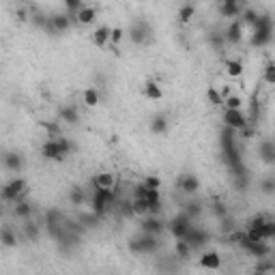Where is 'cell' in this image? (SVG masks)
Instances as JSON below:
<instances>
[{
  "label": "cell",
  "instance_id": "obj_1",
  "mask_svg": "<svg viewBox=\"0 0 275 275\" xmlns=\"http://www.w3.org/2000/svg\"><path fill=\"white\" fill-rule=\"evenodd\" d=\"M273 39V20L269 15H260L258 22L251 26V45L254 48H265Z\"/></svg>",
  "mask_w": 275,
  "mask_h": 275
},
{
  "label": "cell",
  "instance_id": "obj_2",
  "mask_svg": "<svg viewBox=\"0 0 275 275\" xmlns=\"http://www.w3.org/2000/svg\"><path fill=\"white\" fill-rule=\"evenodd\" d=\"M116 202V194L112 189H92V198H91V204H92V215L101 217L105 211L110 209V204Z\"/></svg>",
  "mask_w": 275,
  "mask_h": 275
},
{
  "label": "cell",
  "instance_id": "obj_3",
  "mask_svg": "<svg viewBox=\"0 0 275 275\" xmlns=\"http://www.w3.org/2000/svg\"><path fill=\"white\" fill-rule=\"evenodd\" d=\"M26 191H28V183L24 179H20V177H15V179H11L7 185L2 187V200L4 202H20V200H24V196H26Z\"/></svg>",
  "mask_w": 275,
  "mask_h": 275
},
{
  "label": "cell",
  "instance_id": "obj_4",
  "mask_svg": "<svg viewBox=\"0 0 275 275\" xmlns=\"http://www.w3.org/2000/svg\"><path fill=\"white\" fill-rule=\"evenodd\" d=\"M159 243H157V237L155 235H140L136 239L129 241V251L131 254H155Z\"/></svg>",
  "mask_w": 275,
  "mask_h": 275
},
{
  "label": "cell",
  "instance_id": "obj_5",
  "mask_svg": "<svg viewBox=\"0 0 275 275\" xmlns=\"http://www.w3.org/2000/svg\"><path fill=\"white\" fill-rule=\"evenodd\" d=\"M191 228H194V219H189L185 213H179L177 217H172L170 221H168V230H170V235L177 239V241L189 235Z\"/></svg>",
  "mask_w": 275,
  "mask_h": 275
},
{
  "label": "cell",
  "instance_id": "obj_6",
  "mask_svg": "<svg viewBox=\"0 0 275 275\" xmlns=\"http://www.w3.org/2000/svg\"><path fill=\"white\" fill-rule=\"evenodd\" d=\"M221 121H224V127L235 131H243L245 127H249V119L243 110H224Z\"/></svg>",
  "mask_w": 275,
  "mask_h": 275
},
{
  "label": "cell",
  "instance_id": "obj_7",
  "mask_svg": "<svg viewBox=\"0 0 275 275\" xmlns=\"http://www.w3.org/2000/svg\"><path fill=\"white\" fill-rule=\"evenodd\" d=\"M166 228V224H163V219L159 217V215H146V217L140 221V230L144 232V235H159V232Z\"/></svg>",
  "mask_w": 275,
  "mask_h": 275
},
{
  "label": "cell",
  "instance_id": "obj_8",
  "mask_svg": "<svg viewBox=\"0 0 275 275\" xmlns=\"http://www.w3.org/2000/svg\"><path fill=\"white\" fill-rule=\"evenodd\" d=\"M71 22H73V17L69 15V13H56V15H52L50 17V24L45 31H52V32H65L71 28Z\"/></svg>",
  "mask_w": 275,
  "mask_h": 275
},
{
  "label": "cell",
  "instance_id": "obj_9",
  "mask_svg": "<svg viewBox=\"0 0 275 275\" xmlns=\"http://www.w3.org/2000/svg\"><path fill=\"white\" fill-rule=\"evenodd\" d=\"M177 185H179V189L187 196H194V194H198V189H200V181H198V177L196 174H189V172L181 174Z\"/></svg>",
  "mask_w": 275,
  "mask_h": 275
},
{
  "label": "cell",
  "instance_id": "obj_10",
  "mask_svg": "<svg viewBox=\"0 0 275 275\" xmlns=\"http://www.w3.org/2000/svg\"><path fill=\"white\" fill-rule=\"evenodd\" d=\"M41 155H43L45 159H52V161L65 159V155H62V151H61V144H58V138L56 140H45L43 146H41Z\"/></svg>",
  "mask_w": 275,
  "mask_h": 275
},
{
  "label": "cell",
  "instance_id": "obj_11",
  "mask_svg": "<svg viewBox=\"0 0 275 275\" xmlns=\"http://www.w3.org/2000/svg\"><path fill=\"white\" fill-rule=\"evenodd\" d=\"M243 11H245V7L241 2H237V0H224V2L219 4V15L221 17H230L232 22H235L237 17H241Z\"/></svg>",
  "mask_w": 275,
  "mask_h": 275
},
{
  "label": "cell",
  "instance_id": "obj_12",
  "mask_svg": "<svg viewBox=\"0 0 275 275\" xmlns=\"http://www.w3.org/2000/svg\"><path fill=\"white\" fill-rule=\"evenodd\" d=\"M258 157L267 166H275V140H262L258 144Z\"/></svg>",
  "mask_w": 275,
  "mask_h": 275
},
{
  "label": "cell",
  "instance_id": "obj_13",
  "mask_svg": "<svg viewBox=\"0 0 275 275\" xmlns=\"http://www.w3.org/2000/svg\"><path fill=\"white\" fill-rule=\"evenodd\" d=\"M91 185H92V189H112L114 191L116 177H114L112 172H99V174H95V177H92Z\"/></svg>",
  "mask_w": 275,
  "mask_h": 275
},
{
  "label": "cell",
  "instance_id": "obj_14",
  "mask_svg": "<svg viewBox=\"0 0 275 275\" xmlns=\"http://www.w3.org/2000/svg\"><path fill=\"white\" fill-rule=\"evenodd\" d=\"M185 241L191 245V249L204 247V245L209 243V232H207V230H202V228H198V226H194V228L189 230V235L185 237Z\"/></svg>",
  "mask_w": 275,
  "mask_h": 275
},
{
  "label": "cell",
  "instance_id": "obj_15",
  "mask_svg": "<svg viewBox=\"0 0 275 275\" xmlns=\"http://www.w3.org/2000/svg\"><path fill=\"white\" fill-rule=\"evenodd\" d=\"M200 267L207 269V271H217V269L221 267V256H219L215 249L202 251V256H200Z\"/></svg>",
  "mask_w": 275,
  "mask_h": 275
},
{
  "label": "cell",
  "instance_id": "obj_16",
  "mask_svg": "<svg viewBox=\"0 0 275 275\" xmlns=\"http://www.w3.org/2000/svg\"><path fill=\"white\" fill-rule=\"evenodd\" d=\"M73 20L78 22L80 26H91L92 22L97 20V7H91V4H84L78 13L73 15Z\"/></svg>",
  "mask_w": 275,
  "mask_h": 275
},
{
  "label": "cell",
  "instance_id": "obj_17",
  "mask_svg": "<svg viewBox=\"0 0 275 275\" xmlns=\"http://www.w3.org/2000/svg\"><path fill=\"white\" fill-rule=\"evenodd\" d=\"M224 34H226V41H228V43H232V45L241 43V39H243V22H241V20L230 22V24H228V28L224 31Z\"/></svg>",
  "mask_w": 275,
  "mask_h": 275
},
{
  "label": "cell",
  "instance_id": "obj_18",
  "mask_svg": "<svg viewBox=\"0 0 275 275\" xmlns=\"http://www.w3.org/2000/svg\"><path fill=\"white\" fill-rule=\"evenodd\" d=\"M112 41V28L110 26H105V24H101V26H97L95 28V32H92V43L97 45V48H105V45Z\"/></svg>",
  "mask_w": 275,
  "mask_h": 275
},
{
  "label": "cell",
  "instance_id": "obj_19",
  "mask_svg": "<svg viewBox=\"0 0 275 275\" xmlns=\"http://www.w3.org/2000/svg\"><path fill=\"white\" fill-rule=\"evenodd\" d=\"M149 34H151V28L144 24V22H138V24H133L131 26V31H129V37L133 43H144L146 39H149Z\"/></svg>",
  "mask_w": 275,
  "mask_h": 275
},
{
  "label": "cell",
  "instance_id": "obj_20",
  "mask_svg": "<svg viewBox=\"0 0 275 275\" xmlns=\"http://www.w3.org/2000/svg\"><path fill=\"white\" fill-rule=\"evenodd\" d=\"M4 168L9 172H20L24 168V155L20 153H7L4 155Z\"/></svg>",
  "mask_w": 275,
  "mask_h": 275
},
{
  "label": "cell",
  "instance_id": "obj_21",
  "mask_svg": "<svg viewBox=\"0 0 275 275\" xmlns=\"http://www.w3.org/2000/svg\"><path fill=\"white\" fill-rule=\"evenodd\" d=\"M224 69L230 78H241L243 75V62L239 58H226L224 61Z\"/></svg>",
  "mask_w": 275,
  "mask_h": 275
},
{
  "label": "cell",
  "instance_id": "obj_22",
  "mask_svg": "<svg viewBox=\"0 0 275 275\" xmlns=\"http://www.w3.org/2000/svg\"><path fill=\"white\" fill-rule=\"evenodd\" d=\"M149 129L153 131V133H157V136L166 133V131H168V119H166V114H155L153 119H151Z\"/></svg>",
  "mask_w": 275,
  "mask_h": 275
},
{
  "label": "cell",
  "instance_id": "obj_23",
  "mask_svg": "<svg viewBox=\"0 0 275 275\" xmlns=\"http://www.w3.org/2000/svg\"><path fill=\"white\" fill-rule=\"evenodd\" d=\"M13 215L17 219H28L32 215V204L28 200H20L13 204Z\"/></svg>",
  "mask_w": 275,
  "mask_h": 275
},
{
  "label": "cell",
  "instance_id": "obj_24",
  "mask_svg": "<svg viewBox=\"0 0 275 275\" xmlns=\"http://www.w3.org/2000/svg\"><path fill=\"white\" fill-rule=\"evenodd\" d=\"M144 97L151 99V101H159V99L163 97L161 86L157 84V82H146L144 84Z\"/></svg>",
  "mask_w": 275,
  "mask_h": 275
},
{
  "label": "cell",
  "instance_id": "obj_25",
  "mask_svg": "<svg viewBox=\"0 0 275 275\" xmlns=\"http://www.w3.org/2000/svg\"><path fill=\"white\" fill-rule=\"evenodd\" d=\"M82 101H84L89 108H97L99 103H101V92L97 89H86L82 92Z\"/></svg>",
  "mask_w": 275,
  "mask_h": 275
},
{
  "label": "cell",
  "instance_id": "obj_26",
  "mask_svg": "<svg viewBox=\"0 0 275 275\" xmlns=\"http://www.w3.org/2000/svg\"><path fill=\"white\" fill-rule=\"evenodd\" d=\"M245 251L247 254H251V256H256V258H267L269 256V245H267V241L265 243H247V247H245Z\"/></svg>",
  "mask_w": 275,
  "mask_h": 275
},
{
  "label": "cell",
  "instance_id": "obj_27",
  "mask_svg": "<svg viewBox=\"0 0 275 275\" xmlns=\"http://www.w3.org/2000/svg\"><path fill=\"white\" fill-rule=\"evenodd\" d=\"M86 200H89L86 189H82V187H73V189H69V202H71L73 207H82V204H86Z\"/></svg>",
  "mask_w": 275,
  "mask_h": 275
},
{
  "label": "cell",
  "instance_id": "obj_28",
  "mask_svg": "<svg viewBox=\"0 0 275 275\" xmlns=\"http://www.w3.org/2000/svg\"><path fill=\"white\" fill-rule=\"evenodd\" d=\"M191 245L185 241V239H179V241H174V254H177V258L181 260H187L191 256Z\"/></svg>",
  "mask_w": 275,
  "mask_h": 275
},
{
  "label": "cell",
  "instance_id": "obj_29",
  "mask_svg": "<svg viewBox=\"0 0 275 275\" xmlns=\"http://www.w3.org/2000/svg\"><path fill=\"white\" fill-rule=\"evenodd\" d=\"M0 241H2L4 247H15L17 245V232L13 230V228L4 226L2 232H0Z\"/></svg>",
  "mask_w": 275,
  "mask_h": 275
},
{
  "label": "cell",
  "instance_id": "obj_30",
  "mask_svg": "<svg viewBox=\"0 0 275 275\" xmlns=\"http://www.w3.org/2000/svg\"><path fill=\"white\" fill-rule=\"evenodd\" d=\"M183 213H185L189 219H196V217H200V213H202V204L198 202V200H189V202H185V207H183Z\"/></svg>",
  "mask_w": 275,
  "mask_h": 275
},
{
  "label": "cell",
  "instance_id": "obj_31",
  "mask_svg": "<svg viewBox=\"0 0 275 275\" xmlns=\"http://www.w3.org/2000/svg\"><path fill=\"white\" fill-rule=\"evenodd\" d=\"M61 119L65 121V122H69V125H78L80 114H78V110H75L73 105H67V108L61 110Z\"/></svg>",
  "mask_w": 275,
  "mask_h": 275
},
{
  "label": "cell",
  "instance_id": "obj_32",
  "mask_svg": "<svg viewBox=\"0 0 275 275\" xmlns=\"http://www.w3.org/2000/svg\"><path fill=\"white\" fill-rule=\"evenodd\" d=\"M194 15H196L194 4H183V7L179 9V22L181 24H189V22L194 20Z\"/></svg>",
  "mask_w": 275,
  "mask_h": 275
},
{
  "label": "cell",
  "instance_id": "obj_33",
  "mask_svg": "<svg viewBox=\"0 0 275 275\" xmlns=\"http://www.w3.org/2000/svg\"><path fill=\"white\" fill-rule=\"evenodd\" d=\"M243 105H245V99L241 95H235V92H232V95L224 101V110H243Z\"/></svg>",
  "mask_w": 275,
  "mask_h": 275
},
{
  "label": "cell",
  "instance_id": "obj_34",
  "mask_svg": "<svg viewBox=\"0 0 275 275\" xmlns=\"http://www.w3.org/2000/svg\"><path fill=\"white\" fill-rule=\"evenodd\" d=\"M151 211V204L146 200H133L131 198V213L133 215H142V217H146Z\"/></svg>",
  "mask_w": 275,
  "mask_h": 275
},
{
  "label": "cell",
  "instance_id": "obj_35",
  "mask_svg": "<svg viewBox=\"0 0 275 275\" xmlns=\"http://www.w3.org/2000/svg\"><path fill=\"white\" fill-rule=\"evenodd\" d=\"M258 11H256V9H251V7H245V11H243V13H241V22H243V26L245 24H249V26H254L256 24V22H258Z\"/></svg>",
  "mask_w": 275,
  "mask_h": 275
},
{
  "label": "cell",
  "instance_id": "obj_36",
  "mask_svg": "<svg viewBox=\"0 0 275 275\" xmlns=\"http://www.w3.org/2000/svg\"><path fill=\"white\" fill-rule=\"evenodd\" d=\"M262 80L269 86H275V62H267L265 69H262Z\"/></svg>",
  "mask_w": 275,
  "mask_h": 275
},
{
  "label": "cell",
  "instance_id": "obj_37",
  "mask_svg": "<svg viewBox=\"0 0 275 275\" xmlns=\"http://www.w3.org/2000/svg\"><path fill=\"white\" fill-rule=\"evenodd\" d=\"M260 191L265 196H275V177H267L260 181Z\"/></svg>",
  "mask_w": 275,
  "mask_h": 275
},
{
  "label": "cell",
  "instance_id": "obj_38",
  "mask_svg": "<svg viewBox=\"0 0 275 275\" xmlns=\"http://www.w3.org/2000/svg\"><path fill=\"white\" fill-rule=\"evenodd\" d=\"M207 101L213 105V108H219V105H224V99H221L217 89H207Z\"/></svg>",
  "mask_w": 275,
  "mask_h": 275
},
{
  "label": "cell",
  "instance_id": "obj_39",
  "mask_svg": "<svg viewBox=\"0 0 275 275\" xmlns=\"http://www.w3.org/2000/svg\"><path fill=\"white\" fill-rule=\"evenodd\" d=\"M209 41H211V45H213L215 50H221L224 48V43H226V34L224 32H211Z\"/></svg>",
  "mask_w": 275,
  "mask_h": 275
},
{
  "label": "cell",
  "instance_id": "obj_40",
  "mask_svg": "<svg viewBox=\"0 0 275 275\" xmlns=\"http://www.w3.org/2000/svg\"><path fill=\"white\" fill-rule=\"evenodd\" d=\"M269 224V219L265 215H254V217L249 219V228H254V230H262L265 232V226Z\"/></svg>",
  "mask_w": 275,
  "mask_h": 275
},
{
  "label": "cell",
  "instance_id": "obj_41",
  "mask_svg": "<svg viewBox=\"0 0 275 275\" xmlns=\"http://www.w3.org/2000/svg\"><path fill=\"white\" fill-rule=\"evenodd\" d=\"M82 7H84V2H80V0H67V2H65V9H67V13L71 15V17L78 13Z\"/></svg>",
  "mask_w": 275,
  "mask_h": 275
},
{
  "label": "cell",
  "instance_id": "obj_42",
  "mask_svg": "<svg viewBox=\"0 0 275 275\" xmlns=\"http://www.w3.org/2000/svg\"><path fill=\"white\" fill-rule=\"evenodd\" d=\"M142 183H144L146 189H159V187H161V179H159V177H153V174H151V177H146Z\"/></svg>",
  "mask_w": 275,
  "mask_h": 275
},
{
  "label": "cell",
  "instance_id": "obj_43",
  "mask_svg": "<svg viewBox=\"0 0 275 275\" xmlns=\"http://www.w3.org/2000/svg\"><path fill=\"white\" fill-rule=\"evenodd\" d=\"M146 202H149L151 207H155V204H161L159 189H149V194H146Z\"/></svg>",
  "mask_w": 275,
  "mask_h": 275
},
{
  "label": "cell",
  "instance_id": "obj_44",
  "mask_svg": "<svg viewBox=\"0 0 275 275\" xmlns=\"http://www.w3.org/2000/svg\"><path fill=\"white\" fill-rule=\"evenodd\" d=\"M122 39H125V31H122L121 26L112 28V41H110V43H112L114 48H116V45H121V41H122Z\"/></svg>",
  "mask_w": 275,
  "mask_h": 275
},
{
  "label": "cell",
  "instance_id": "obj_45",
  "mask_svg": "<svg viewBox=\"0 0 275 275\" xmlns=\"http://www.w3.org/2000/svg\"><path fill=\"white\" fill-rule=\"evenodd\" d=\"M58 144H61V151H62V155H71V151H73V142L69 138H58Z\"/></svg>",
  "mask_w": 275,
  "mask_h": 275
},
{
  "label": "cell",
  "instance_id": "obj_46",
  "mask_svg": "<svg viewBox=\"0 0 275 275\" xmlns=\"http://www.w3.org/2000/svg\"><path fill=\"white\" fill-rule=\"evenodd\" d=\"M211 211H213V215H215V217H219V219H224L226 215H228V211H226V207H224L221 202H213Z\"/></svg>",
  "mask_w": 275,
  "mask_h": 275
},
{
  "label": "cell",
  "instance_id": "obj_47",
  "mask_svg": "<svg viewBox=\"0 0 275 275\" xmlns=\"http://www.w3.org/2000/svg\"><path fill=\"white\" fill-rule=\"evenodd\" d=\"M217 91H219L221 99H224V101H226V99L232 95V84H224V86H221V89H217Z\"/></svg>",
  "mask_w": 275,
  "mask_h": 275
},
{
  "label": "cell",
  "instance_id": "obj_48",
  "mask_svg": "<svg viewBox=\"0 0 275 275\" xmlns=\"http://www.w3.org/2000/svg\"><path fill=\"white\" fill-rule=\"evenodd\" d=\"M26 235L31 237V239H37V235H39V230H37V226H32V224H28L26 226Z\"/></svg>",
  "mask_w": 275,
  "mask_h": 275
},
{
  "label": "cell",
  "instance_id": "obj_49",
  "mask_svg": "<svg viewBox=\"0 0 275 275\" xmlns=\"http://www.w3.org/2000/svg\"><path fill=\"white\" fill-rule=\"evenodd\" d=\"M15 15H17V20H26V9H17Z\"/></svg>",
  "mask_w": 275,
  "mask_h": 275
},
{
  "label": "cell",
  "instance_id": "obj_50",
  "mask_svg": "<svg viewBox=\"0 0 275 275\" xmlns=\"http://www.w3.org/2000/svg\"><path fill=\"white\" fill-rule=\"evenodd\" d=\"M254 275H269V271H256Z\"/></svg>",
  "mask_w": 275,
  "mask_h": 275
}]
</instances>
